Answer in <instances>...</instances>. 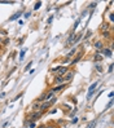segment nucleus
Segmentation results:
<instances>
[{
    "instance_id": "f257e3e1",
    "label": "nucleus",
    "mask_w": 114,
    "mask_h": 128,
    "mask_svg": "<svg viewBox=\"0 0 114 128\" xmlns=\"http://www.w3.org/2000/svg\"><path fill=\"white\" fill-rule=\"evenodd\" d=\"M67 70H69V69L65 67V66H56V67H52V69H51V72H55L56 76H64Z\"/></svg>"
},
{
    "instance_id": "f03ea898",
    "label": "nucleus",
    "mask_w": 114,
    "mask_h": 128,
    "mask_svg": "<svg viewBox=\"0 0 114 128\" xmlns=\"http://www.w3.org/2000/svg\"><path fill=\"white\" fill-rule=\"evenodd\" d=\"M74 71L73 70H67L66 71V74L64 75V78H62V80H64V83H66V84H67V83H69V82H71V79L74 78Z\"/></svg>"
},
{
    "instance_id": "7ed1b4c3",
    "label": "nucleus",
    "mask_w": 114,
    "mask_h": 128,
    "mask_svg": "<svg viewBox=\"0 0 114 128\" xmlns=\"http://www.w3.org/2000/svg\"><path fill=\"white\" fill-rule=\"evenodd\" d=\"M42 115H43V112H40V111H33V114L29 116V120L30 122H35V120H38Z\"/></svg>"
},
{
    "instance_id": "20e7f679",
    "label": "nucleus",
    "mask_w": 114,
    "mask_h": 128,
    "mask_svg": "<svg viewBox=\"0 0 114 128\" xmlns=\"http://www.w3.org/2000/svg\"><path fill=\"white\" fill-rule=\"evenodd\" d=\"M96 87H97V82H95L93 84H91V87H89V89H88V94H87V98H88V100L93 96V92L96 91Z\"/></svg>"
},
{
    "instance_id": "39448f33",
    "label": "nucleus",
    "mask_w": 114,
    "mask_h": 128,
    "mask_svg": "<svg viewBox=\"0 0 114 128\" xmlns=\"http://www.w3.org/2000/svg\"><path fill=\"white\" fill-rule=\"evenodd\" d=\"M51 105H52V102H51V101L42 102V104H40V108H39V111H40V112H44V111L47 110L48 108H51Z\"/></svg>"
},
{
    "instance_id": "423d86ee",
    "label": "nucleus",
    "mask_w": 114,
    "mask_h": 128,
    "mask_svg": "<svg viewBox=\"0 0 114 128\" xmlns=\"http://www.w3.org/2000/svg\"><path fill=\"white\" fill-rule=\"evenodd\" d=\"M66 87H67L66 83H64V84H60V86H56L55 88H52V92H53V93H57V92H60V91H62V89H65Z\"/></svg>"
},
{
    "instance_id": "0eeeda50",
    "label": "nucleus",
    "mask_w": 114,
    "mask_h": 128,
    "mask_svg": "<svg viewBox=\"0 0 114 128\" xmlns=\"http://www.w3.org/2000/svg\"><path fill=\"white\" fill-rule=\"evenodd\" d=\"M109 30H110V25L106 24V22L100 26V31H101V32H106V31H109Z\"/></svg>"
},
{
    "instance_id": "6e6552de",
    "label": "nucleus",
    "mask_w": 114,
    "mask_h": 128,
    "mask_svg": "<svg viewBox=\"0 0 114 128\" xmlns=\"http://www.w3.org/2000/svg\"><path fill=\"white\" fill-rule=\"evenodd\" d=\"M75 38H77V35H75V34H71V35L69 36V39L66 40V46H70V44H74V42H75Z\"/></svg>"
},
{
    "instance_id": "1a4fd4ad",
    "label": "nucleus",
    "mask_w": 114,
    "mask_h": 128,
    "mask_svg": "<svg viewBox=\"0 0 114 128\" xmlns=\"http://www.w3.org/2000/svg\"><path fill=\"white\" fill-rule=\"evenodd\" d=\"M101 53H102L105 57H111V49H109V48H102V49H101Z\"/></svg>"
},
{
    "instance_id": "9d476101",
    "label": "nucleus",
    "mask_w": 114,
    "mask_h": 128,
    "mask_svg": "<svg viewBox=\"0 0 114 128\" xmlns=\"http://www.w3.org/2000/svg\"><path fill=\"white\" fill-rule=\"evenodd\" d=\"M75 53H77V48L74 47V48H73V49H71V50L69 52V53H67V54L65 56V58H67V60H71V57H73V56H74Z\"/></svg>"
},
{
    "instance_id": "9b49d317",
    "label": "nucleus",
    "mask_w": 114,
    "mask_h": 128,
    "mask_svg": "<svg viewBox=\"0 0 114 128\" xmlns=\"http://www.w3.org/2000/svg\"><path fill=\"white\" fill-rule=\"evenodd\" d=\"M39 108H40V102L35 101L34 104H31V110L33 111H39Z\"/></svg>"
},
{
    "instance_id": "f8f14e48",
    "label": "nucleus",
    "mask_w": 114,
    "mask_h": 128,
    "mask_svg": "<svg viewBox=\"0 0 114 128\" xmlns=\"http://www.w3.org/2000/svg\"><path fill=\"white\" fill-rule=\"evenodd\" d=\"M95 48H96V49H98V50H101V49L104 48V43H102L101 40L95 42Z\"/></svg>"
},
{
    "instance_id": "ddd939ff",
    "label": "nucleus",
    "mask_w": 114,
    "mask_h": 128,
    "mask_svg": "<svg viewBox=\"0 0 114 128\" xmlns=\"http://www.w3.org/2000/svg\"><path fill=\"white\" fill-rule=\"evenodd\" d=\"M53 83H55V84H57V86H60V84H64L62 76H56V78H55V80H53Z\"/></svg>"
},
{
    "instance_id": "4468645a",
    "label": "nucleus",
    "mask_w": 114,
    "mask_h": 128,
    "mask_svg": "<svg viewBox=\"0 0 114 128\" xmlns=\"http://www.w3.org/2000/svg\"><path fill=\"white\" fill-rule=\"evenodd\" d=\"M80 58H82V53L77 54V57H75L74 60H71V61H70V64H71V65H74V64H77V62H79V61H80Z\"/></svg>"
},
{
    "instance_id": "2eb2a0df",
    "label": "nucleus",
    "mask_w": 114,
    "mask_h": 128,
    "mask_svg": "<svg viewBox=\"0 0 114 128\" xmlns=\"http://www.w3.org/2000/svg\"><path fill=\"white\" fill-rule=\"evenodd\" d=\"M95 69H96V71H97V72H102V71H104L102 65H100V64H95Z\"/></svg>"
},
{
    "instance_id": "dca6fc26",
    "label": "nucleus",
    "mask_w": 114,
    "mask_h": 128,
    "mask_svg": "<svg viewBox=\"0 0 114 128\" xmlns=\"http://www.w3.org/2000/svg\"><path fill=\"white\" fill-rule=\"evenodd\" d=\"M102 34V38H104V39H110V31H106V32H101Z\"/></svg>"
},
{
    "instance_id": "f3484780",
    "label": "nucleus",
    "mask_w": 114,
    "mask_h": 128,
    "mask_svg": "<svg viewBox=\"0 0 114 128\" xmlns=\"http://www.w3.org/2000/svg\"><path fill=\"white\" fill-rule=\"evenodd\" d=\"M101 60H102V57H101V54H95V62H100L101 61Z\"/></svg>"
},
{
    "instance_id": "a211bd4d",
    "label": "nucleus",
    "mask_w": 114,
    "mask_h": 128,
    "mask_svg": "<svg viewBox=\"0 0 114 128\" xmlns=\"http://www.w3.org/2000/svg\"><path fill=\"white\" fill-rule=\"evenodd\" d=\"M20 16H21V12H18V13H16V14H14V16H13V17H11L9 20H11V21H14V20H17V18H18Z\"/></svg>"
},
{
    "instance_id": "6ab92c4d",
    "label": "nucleus",
    "mask_w": 114,
    "mask_h": 128,
    "mask_svg": "<svg viewBox=\"0 0 114 128\" xmlns=\"http://www.w3.org/2000/svg\"><path fill=\"white\" fill-rule=\"evenodd\" d=\"M95 126H96V120H92V122L87 126V128H95Z\"/></svg>"
},
{
    "instance_id": "aec40b11",
    "label": "nucleus",
    "mask_w": 114,
    "mask_h": 128,
    "mask_svg": "<svg viewBox=\"0 0 114 128\" xmlns=\"http://www.w3.org/2000/svg\"><path fill=\"white\" fill-rule=\"evenodd\" d=\"M40 5H42V3H40V2H38V3L35 4V6H34V9H35V10H36V9H39V8H40Z\"/></svg>"
},
{
    "instance_id": "412c9836",
    "label": "nucleus",
    "mask_w": 114,
    "mask_h": 128,
    "mask_svg": "<svg viewBox=\"0 0 114 128\" xmlns=\"http://www.w3.org/2000/svg\"><path fill=\"white\" fill-rule=\"evenodd\" d=\"M24 58H25V50H22L21 53H20V60L22 61V60H24Z\"/></svg>"
},
{
    "instance_id": "4be33fe9",
    "label": "nucleus",
    "mask_w": 114,
    "mask_h": 128,
    "mask_svg": "<svg viewBox=\"0 0 114 128\" xmlns=\"http://www.w3.org/2000/svg\"><path fill=\"white\" fill-rule=\"evenodd\" d=\"M45 128H57V126H55V124H45Z\"/></svg>"
},
{
    "instance_id": "5701e85b",
    "label": "nucleus",
    "mask_w": 114,
    "mask_h": 128,
    "mask_svg": "<svg viewBox=\"0 0 114 128\" xmlns=\"http://www.w3.org/2000/svg\"><path fill=\"white\" fill-rule=\"evenodd\" d=\"M29 128H35V123L34 122H29Z\"/></svg>"
},
{
    "instance_id": "b1692460",
    "label": "nucleus",
    "mask_w": 114,
    "mask_h": 128,
    "mask_svg": "<svg viewBox=\"0 0 114 128\" xmlns=\"http://www.w3.org/2000/svg\"><path fill=\"white\" fill-rule=\"evenodd\" d=\"M71 123H73V124L78 123V118H77V116H74V118H73V120H71Z\"/></svg>"
},
{
    "instance_id": "393cba45",
    "label": "nucleus",
    "mask_w": 114,
    "mask_h": 128,
    "mask_svg": "<svg viewBox=\"0 0 114 128\" xmlns=\"http://www.w3.org/2000/svg\"><path fill=\"white\" fill-rule=\"evenodd\" d=\"M96 5H97V3H91V4L88 5V8H95Z\"/></svg>"
},
{
    "instance_id": "a878e982",
    "label": "nucleus",
    "mask_w": 114,
    "mask_h": 128,
    "mask_svg": "<svg viewBox=\"0 0 114 128\" xmlns=\"http://www.w3.org/2000/svg\"><path fill=\"white\" fill-rule=\"evenodd\" d=\"M109 18H110V21H111V22L114 21V14H113V13H110V14H109Z\"/></svg>"
},
{
    "instance_id": "bb28decb",
    "label": "nucleus",
    "mask_w": 114,
    "mask_h": 128,
    "mask_svg": "<svg viewBox=\"0 0 114 128\" xmlns=\"http://www.w3.org/2000/svg\"><path fill=\"white\" fill-rule=\"evenodd\" d=\"M2 4H13V2H0Z\"/></svg>"
},
{
    "instance_id": "cd10ccee",
    "label": "nucleus",
    "mask_w": 114,
    "mask_h": 128,
    "mask_svg": "<svg viewBox=\"0 0 114 128\" xmlns=\"http://www.w3.org/2000/svg\"><path fill=\"white\" fill-rule=\"evenodd\" d=\"M78 25H79V20H78L77 22H75V25H74V30H75V28H77V26H78Z\"/></svg>"
},
{
    "instance_id": "c85d7f7f",
    "label": "nucleus",
    "mask_w": 114,
    "mask_h": 128,
    "mask_svg": "<svg viewBox=\"0 0 114 128\" xmlns=\"http://www.w3.org/2000/svg\"><path fill=\"white\" fill-rule=\"evenodd\" d=\"M30 67H31V62H30V64H29V65H27V66L25 67V70H29V69H30Z\"/></svg>"
},
{
    "instance_id": "c756f323",
    "label": "nucleus",
    "mask_w": 114,
    "mask_h": 128,
    "mask_svg": "<svg viewBox=\"0 0 114 128\" xmlns=\"http://www.w3.org/2000/svg\"><path fill=\"white\" fill-rule=\"evenodd\" d=\"M111 71H113V65L109 66V72H111Z\"/></svg>"
},
{
    "instance_id": "7c9ffc66",
    "label": "nucleus",
    "mask_w": 114,
    "mask_h": 128,
    "mask_svg": "<svg viewBox=\"0 0 114 128\" xmlns=\"http://www.w3.org/2000/svg\"><path fill=\"white\" fill-rule=\"evenodd\" d=\"M52 20H53V16H52V17H49V18H48V24H51V22H52Z\"/></svg>"
},
{
    "instance_id": "2f4dec72",
    "label": "nucleus",
    "mask_w": 114,
    "mask_h": 128,
    "mask_svg": "<svg viewBox=\"0 0 114 128\" xmlns=\"http://www.w3.org/2000/svg\"><path fill=\"white\" fill-rule=\"evenodd\" d=\"M39 128H45V124H43V126H39Z\"/></svg>"
},
{
    "instance_id": "473e14b6",
    "label": "nucleus",
    "mask_w": 114,
    "mask_h": 128,
    "mask_svg": "<svg viewBox=\"0 0 114 128\" xmlns=\"http://www.w3.org/2000/svg\"><path fill=\"white\" fill-rule=\"evenodd\" d=\"M2 42H3V36H0V44H2Z\"/></svg>"
},
{
    "instance_id": "72a5a7b5",
    "label": "nucleus",
    "mask_w": 114,
    "mask_h": 128,
    "mask_svg": "<svg viewBox=\"0 0 114 128\" xmlns=\"http://www.w3.org/2000/svg\"><path fill=\"white\" fill-rule=\"evenodd\" d=\"M0 49H2V44H0Z\"/></svg>"
}]
</instances>
